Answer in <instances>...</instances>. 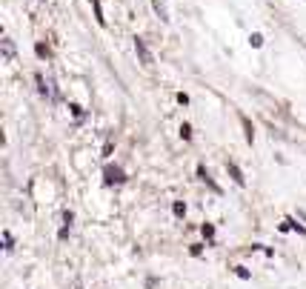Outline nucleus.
Masks as SVG:
<instances>
[{
	"label": "nucleus",
	"instance_id": "7",
	"mask_svg": "<svg viewBox=\"0 0 306 289\" xmlns=\"http://www.w3.org/2000/svg\"><path fill=\"white\" fill-rule=\"evenodd\" d=\"M186 212V204H175V215H183Z\"/></svg>",
	"mask_w": 306,
	"mask_h": 289
},
{
	"label": "nucleus",
	"instance_id": "2",
	"mask_svg": "<svg viewBox=\"0 0 306 289\" xmlns=\"http://www.w3.org/2000/svg\"><path fill=\"white\" fill-rule=\"evenodd\" d=\"M123 181H126V175H123L120 166H109L106 169V184H123Z\"/></svg>",
	"mask_w": 306,
	"mask_h": 289
},
{
	"label": "nucleus",
	"instance_id": "4",
	"mask_svg": "<svg viewBox=\"0 0 306 289\" xmlns=\"http://www.w3.org/2000/svg\"><path fill=\"white\" fill-rule=\"evenodd\" d=\"M3 54H6V57H12V54H15V43H12L9 37H3Z\"/></svg>",
	"mask_w": 306,
	"mask_h": 289
},
{
	"label": "nucleus",
	"instance_id": "1",
	"mask_svg": "<svg viewBox=\"0 0 306 289\" xmlns=\"http://www.w3.org/2000/svg\"><path fill=\"white\" fill-rule=\"evenodd\" d=\"M135 49H137V54H140V63H143L146 69L152 66V54H149V49H146L143 37H135Z\"/></svg>",
	"mask_w": 306,
	"mask_h": 289
},
{
	"label": "nucleus",
	"instance_id": "3",
	"mask_svg": "<svg viewBox=\"0 0 306 289\" xmlns=\"http://www.w3.org/2000/svg\"><path fill=\"white\" fill-rule=\"evenodd\" d=\"M229 172H232V178H235V181H238L240 186H243V184H246V178H243V175H240V169H238V166H235V163H229Z\"/></svg>",
	"mask_w": 306,
	"mask_h": 289
},
{
	"label": "nucleus",
	"instance_id": "8",
	"mask_svg": "<svg viewBox=\"0 0 306 289\" xmlns=\"http://www.w3.org/2000/svg\"><path fill=\"white\" fill-rule=\"evenodd\" d=\"M204 235H206V238H212V235H215V229H212L209 223H204Z\"/></svg>",
	"mask_w": 306,
	"mask_h": 289
},
{
	"label": "nucleus",
	"instance_id": "6",
	"mask_svg": "<svg viewBox=\"0 0 306 289\" xmlns=\"http://www.w3.org/2000/svg\"><path fill=\"white\" fill-rule=\"evenodd\" d=\"M180 135H183V137H186V140H189V137H192V129H189V126H186V123H183V126H180Z\"/></svg>",
	"mask_w": 306,
	"mask_h": 289
},
{
	"label": "nucleus",
	"instance_id": "5",
	"mask_svg": "<svg viewBox=\"0 0 306 289\" xmlns=\"http://www.w3.org/2000/svg\"><path fill=\"white\" fill-rule=\"evenodd\" d=\"M249 43H252V46H263V37H260V34H252V37H249Z\"/></svg>",
	"mask_w": 306,
	"mask_h": 289
}]
</instances>
